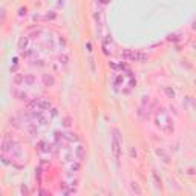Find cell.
<instances>
[{
    "label": "cell",
    "instance_id": "6da1fadb",
    "mask_svg": "<svg viewBox=\"0 0 196 196\" xmlns=\"http://www.w3.org/2000/svg\"><path fill=\"white\" fill-rule=\"evenodd\" d=\"M120 136H118V130H113V136H112V152L115 155L116 159H120Z\"/></svg>",
    "mask_w": 196,
    "mask_h": 196
},
{
    "label": "cell",
    "instance_id": "7a4b0ae2",
    "mask_svg": "<svg viewBox=\"0 0 196 196\" xmlns=\"http://www.w3.org/2000/svg\"><path fill=\"white\" fill-rule=\"evenodd\" d=\"M43 80H45L46 86H52V84H54V78H52V77H48V75H45V78H43Z\"/></svg>",
    "mask_w": 196,
    "mask_h": 196
},
{
    "label": "cell",
    "instance_id": "3957f363",
    "mask_svg": "<svg viewBox=\"0 0 196 196\" xmlns=\"http://www.w3.org/2000/svg\"><path fill=\"white\" fill-rule=\"evenodd\" d=\"M132 190H133V192H136L138 195L141 193V189L138 187V184H136V182H132Z\"/></svg>",
    "mask_w": 196,
    "mask_h": 196
}]
</instances>
